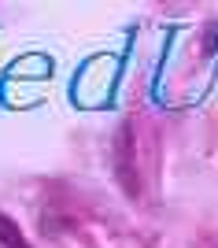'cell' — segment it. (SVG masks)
<instances>
[{"label": "cell", "mask_w": 218, "mask_h": 248, "mask_svg": "<svg viewBox=\"0 0 218 248\" xmlns=\"http://www.w3.org/2000/svg\"><path fill=\"white\" fill-rule=\"evenodd\" d=\"M0 248H33L30 241L22 237V230L15 218H8L4 211H0Z\"/></svg>", "instance_id": "2"}, {"label": "cell", "mask_w": 218, "mask_h": 248, "mask_svg": "<svg viewBox=\"0 0 218 248\" xmlns=\"http://www.w3.org/2000/svg\"><path fill=\"white\" fill-rule=\"evenodd\" d=\"M156 159H159L156 130L145 119H126L115 134V148H111V167L126 197L133 200L145 197V182L156 170Z\"/></svg>", "instance_id": "1"}]
</instances>
